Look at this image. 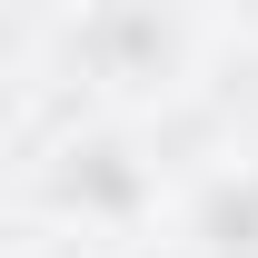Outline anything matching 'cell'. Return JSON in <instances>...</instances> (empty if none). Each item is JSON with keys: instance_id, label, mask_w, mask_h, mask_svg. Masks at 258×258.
<instances>
[{"instance_id": "6da1fadb", "label": "cell", "mask_w": 258, "mask_h": 258, "mask_svg": "<svg viewBox=\"0 0 258 258\" xmlns=\"http://www.w3.org/2000/svg\"><path fill=\"white\" fill-rule=\"evenodd\" d=\"M50 199H60V209H90V219H129V209L149 199V169L129 159L119 139H70L60 169H50Z\"/></svg>"}, {"instance_id": "7a4b0ae2", "label": "cell", "mask_w": 258, "mask_h": 258, "mask_svg": "<svg viewBox=\"0 0 258 258\" xmlns=\"http://www.w3.org/2000/svg\"><path fill=\"white\" fill-rule=\"evenodd\" d=\"M189 238H199V258H258V159L219 169L189 199Z\"/></svg>"}]
</instances>
